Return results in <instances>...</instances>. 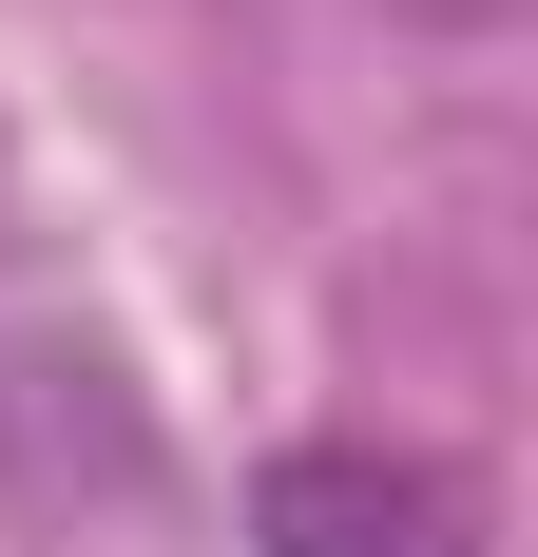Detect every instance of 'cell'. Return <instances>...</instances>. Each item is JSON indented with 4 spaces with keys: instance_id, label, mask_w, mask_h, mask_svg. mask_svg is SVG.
I'll return each instance as SVG.
<instances>
[{
    "instance_id": "obj_2",
    "label": "cell",
    "mask_w": 538,
    "mask_h": 557,
    "mask_svg": "<svg viewBox=\"0 0 538 557\" xmlns=\"http://www.w3.org/2000/svg\"><path fill=\"white\" fill-rule=\"evenodd\" d=\"M0 250H20V154H0Z\"/></svg>"
},
{
    "instance_id": "obj_1",
    "label": "cell",
    "mask_w": 538,
    "mask_h": 557,
    "mask_svg": "<svg viewBox=\"0 0 538 557\" xmlns=\"http://www.w3.org/2000/svg\"><path fill=\"white\" fill-rule=\"evenodd\" d=\"M250 557H481V500L424 443H269Z\"/></svg>"
}]
</instances>
